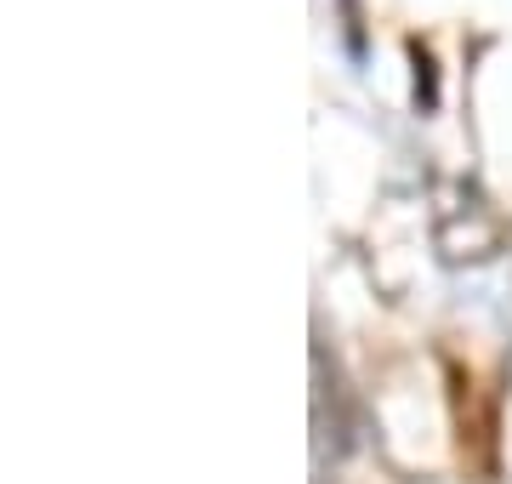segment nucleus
Returning a JSON list of instances; mask_svg holds the SVG:
<instances>
[{
	"instance_id": "f257e3e1",
	"label": "nucleus",
	"mask_w": 512,
	"mask_h": 484,
	"mask_svg": "<svg viewBox=\"0 0 512 484\" xmlns=\"http://www.w3.org/2000/svg\"><path fill=\"white\" fill-rule=\"evenodd\" d=\"M313 376H319V393H313V416H325V405L336 410L342 405V382H336V365H330V382H325V365H319V354H313ZM319 445H330L336 456L353 445V428L336 416V422H319Z\"/></svg>"
}]
</instances>
